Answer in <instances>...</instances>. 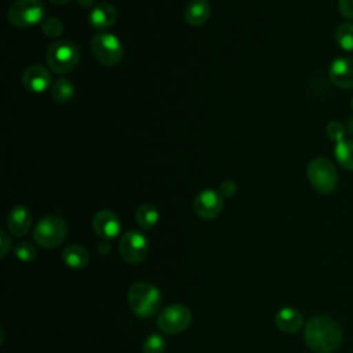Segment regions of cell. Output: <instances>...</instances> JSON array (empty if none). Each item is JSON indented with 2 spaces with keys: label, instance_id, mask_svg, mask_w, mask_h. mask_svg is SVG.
I'll list each match as a JSON object with an SVG mask.
<instances>
[{
  "label": "cell",
  "instance_id": "7402d4cb",
  "mask_svg": "<svg viewBox=\"0 0 353 353\" xmlns=\"http://www.w3.org/2000/svg\"><path fill=\"white\" fill-rule=\"evenodd\" d=\"M335 41L345 51H353V23H342L335 30Z\"/></svg>",
  "mask_w": 353,
  "mask_h": 353
},
{
  "label": "cell",
  "instance_id": "e0dca14e",
  "mask_svg": "<svg viewBox=\"0 0 353 353\" xmlns=\"http://www.w3.org/2000/svg\"><path fill=\"white\" fill-rule=\"evenodd\" d=\"M211 8L205 0H192L186 4L183 17L185 21L192 26H200L210 18Z\"/></svg>",
  "mask_w": 353,
  "mask_h": 353
},
{
  "label": "cell",
  "instance_id": "9c48e42d",
  "mask_svg": "<svg viewBox=\"0 0 353 353\" xmlns=\"http://www.w3.org/2000/svg\"><path fill=\"white\" fill-rule=\"evenodd\" d=\"M119 252L125 262L132 265L141 263L146 259L149 252L148 239L138 230H128L120 239Z\"/></svg>",
  "mask_w": 353,
  "mask_h": 353
},
{
  "label": "cell",
  "instance_id": "ac0fdd59",
  "mask_svg": "<svg viewBox=\"0 0 353 353\" xmlns=\"http://www.w3.org/2000/svg\"><path fill=\"white\" fill-rule=\"evenodd\" d=\"M62 259L72 269H83L88 265L90 255L84 247L79 244H72L62 251Z\"/></svg>",
  "mask_w": 353,
  "mask_h": 353
},
{
  "label": "cell",
  "instance_id": "4fadbf2b",
  "mask_svg": "<svg viewBox=\"0 0 353 353\" xmlns=\"http://www.w3.org/2000/svg\"><path fill=\"white\" fill-rule=\"evenodd\" d=\"M330 80L339 88H353V58H338L330 66Z\"/></svg>",
  "mask_w": 353,
  "mask_h": 353
},
{
  "label": "cell",
  "instance_id": "484cf974",
  "mask_svg": "<svg viewBox=\"0 0 353 353\" xmlns=\"http://www.w3.org/2000/svg\"><path fill=\"white\" fill-rule=\"evenodd\" d=\"M325 132H327V137L331 141L338 143V142L343 141V137H345V132H346V127L342 125L339 121H330L327 124Z\"/></svg>",
  "mask_w": 353,
  "mask_h": 353
},
{
  "label": "cell",
  "instance_id": "5bb4252c",
  "mask_svg": "<svg viewBox=\"0 0 353 353\" xmlns=\"http://www.w3.org/2000/svg\"><path fill=\"white\" fill-rule=\"evenodd\" d=\"M32 225V214L25 205H15L7 216V228L11 234L21 237L25 236Z\"/></svg>",
  "mask_w": 353,
  "mask_h": 353
},
{
  "label": "cell",
  "instance_id": "2e32d148",
  "mask_svg": "<svg viewBox=\"0 0 353 353\" xmlns=\"http://www.w3.org/2000/svg\"><path fill=\"white\" fill-rule=\"evenodd\" d=\"M117 19V11L116 8L109 3H99L95 7H92L88 22L94 29L102 30L110 28Z\"/></svg>",
  "mask_w": 353,
  "mask_h": 353
},
{
  "label": "cell",
  "instance_id": "52a82bcc",
  "mask_svg": "<svg viewBox=\"0 0 353 353\" xmlns=\"http://www.w3.org/2000/svg\"><path fill=\"white\" fill-rule=\"evenodd\" d=\"M91 50L94 57L106 66L119 63L124 54L121 41L112 33L95 34L91 40Z\"/></svg>",
  "mask_w": 353,
  "mask_h": 353
},
{
  "label": "cell",
  "instance_id": "d4e9b609",
  "mask_svg": "<svg viewBox=\"0 0 353 353\" xmlns=\"http://www.w3.org/2000/svg\"><path fill=\"white\" fill-rule=\"evenodd\" d=\"M15 255L19 261L29 262L36 258V248L29 241H22L15 247Z\"/></svg>",
  "mask_w": 353,
  "mask_h": 353
},
{
  "label": "cell",
  "instance_id": "4316f807",
  "mask_svg": "<svg viewBox=\"0 0 353 353\" xmlns=\"http://www.w3.org/2000/svg\"><path fill=\"white\" fill-rule=\"evenodd\" d=\"M338 8L342 17L353 19V0H338Z\"/></svg>",
  "mask_w": 353,
  "mask_h": 353
},
{
  "label": "cell",
  "instance_id": "83f0119b",
  "mask_svg": "<svg viewBox=\"0 0 353 353\" xmlns=\"http://www.w3.org/2000/svg\"><path fill=\"white\" fill-rule=\"evenodd\" d=\"M11 237L7 234V232L6 230H1L0 232V250H1V254H0V256L1 258H4L7 254H8V251H10V248H11Z\"/></svg>",
  "mask_w": 353,
  "mask_h": 353
},
{
  "label": "cell",
  "instance_id": "44dd1931",
  "mask_svg": "<svg viewBox=\"0 0 353 353\" xmlns=\"http://www.w3.org/2000/svg\"><path fill=\"white\" fill-rule=\"evenodd\" d=\"M74 94V87L72 81L66 79H58L52 85H51V97L54 101L62 103L69 101Z\"/></svg>",
  "mask_w": 353,
  "mask_h": 353
},
{
  "label": "cell",
  "instance_id": "ba28073f",
  "mask_svg": "<svg viewBox=\"0 0 353 353\" xmlns=\"http://www.w3.org/2000/svg\"><path fill=\"white\" fill-rule=\"evenodd\" d=\"M190 321V310L181 303L165 306L157 316V327L165 334H179L189 327Z\"/></svg>",
  "mask_w": 353,
  "mask_h": 353
},
{
  "label": "cell",
  "instance_id": "d6986e66",
  "mask_svg": "<svg viewBox=\"0 0 353 353\" xmlns=\"http://www.w3.org/2000/svg\"><path fill=\"white\" fill-rule=\"evenodd\" d=\"M135 219L142 229L150 230L159 221V211L153 204L145 203L138 207L135 212Z\"/></svg>",
  "mask_w": 353,
  "mask_h": 353
},
{
  "label": "cell",
  "instance_id": "9a60e30c",
  "mask_svg": "<svg viewBox=\"0 0 353 353\" xmlns=\"http://www.w3.org/2000/svg\"><path fill=\"white\" fill-rule=\"evenodd\" d=\"M276 327L287 334L298 332L303 325V316L295 307H281L274 316Z\"/></svg>",
  "mask_w": 353,
  "mask_h": 353
},
{
  "label": "cell",
  "instance_id": "f546056e",
  "mask_svg": "<svg viewBox=\"0 0 353 353\" xmlns=\"http://www.w3.org/2000/svg\"><path fill=\"white\" fill-rule=\"evenodd\" d=\"M77 3L83 7V8H88L94 4V0H77Z\"/></svg>",
  "mask_w": 353,
  "mask_h": 353
},
{
  "label": "cell",
  "instance_id": "1f68e13d",
  "mask_svg": "<svg viewBox=\"0 0 353 353\" xmlns=\"http://www.w3.org/2000/svg\"><path fill=\"white\" fill-rule=\"evenodd\" d=\"M52 4H55V6H65V4H68L70 0H50Z\"/></svg>",
  "mask_w": 353,
  "mask_h": 353
},
{
  "label": "cell",
  "instance_id": "ffe728a7",
  "mask_svg": "<svg viewBox=\"0 0 353 353\" xmlns=\"http://www.w3.org/2000/svg\"><path fill=\"white\" fill-rule=\"evenodd\" d=\"M334 156L342 168L353 171V141L343 139L335 143Z\"/></svg>",
  "mask_w": 353,
  "mask_h": 353
},
{
  "label": "cell",
  "instance_id": "603a6c76",
  "mask_svg": "<svg viewBox=\"0 0 353 353\" xmlns=\"http://www.w3.org/2000/svg\"><path fill=\"white\" fill-rule=\"evenodd\" d=\"M165 341L159 334H150L142 345L143 353H164L165 352Z\"/></svg>",
  "mask_w": 353,
  "mask_h": 353
},
{
  "label": "cell",
  "instance_id": "7a4b0ae2",
  "mask_svg": "<svg viewBox=\"0 0 353 353\" xmlns=\"http://www.w3.org/2000/svg\"><path fill=\"white\" fill-rule=\"evenodd\" d=\"M128 303L139 317H152L161 305V294L156 285L148 281H137L128 288Z\"/></svg>",
  "mask_w": 353,
  "mask_h": 353
},
{
  "label": "cell",
  "instance_id": "7c38bea8",
  "mask_svg": "<svg viewBox=\"0 0 353 353\" xmlns=\"http://www.w3.org/2000/svg\"><path fill=\"white\" fill-rule=\"evenodd\" d=\"M22 85L30 92H43L51 85V74L50 72L40 65H32L26 68L21 77Z\"/></svg>",
  "mask_w": 353,
  "mask_h": 353
},
{
  "label": "cell",
  "instance_id": "277c9868",
  "mask_svg": "<svg viewBox=\"0 0 353 353\" xmlns=\"http://www.w3.org/2000/svg\"><path fill=\"white\" fill-rule=\"evenodd\" d=\"M50 69L58 74L70 72L80 59L79 48L69 40H58L51 44L46 52Z\"/></svg>",
  "mask_w": 353,
  "mask_h": 353
},
{
  "label": "cell",
  "instance_id": "3957f363",
  "mask_svg": "<svg viewBox=\"0 0 353 353\" xmlns=\"http://www.w3.org/2000/svg\"><path fill=\"white\" fill-rule=\"evenodd\" d=\"M307 179L320 194H331L338 185V174L334 164L325 157L313 159L306 170Z\"/></svg>",
  "mask_w": 353,
  "mask_h": 353
},
{
  "label": "cell",
  "instance_id": "cb8c5ba5",
  "mask_svg": "<svg viewBox=\"0 0 353 353\" xmlns=\"http://www.w3.org/2000/svg\"><path fill=\"white\" fill-rule=\"evenodd\" d=\"M41 32L50 37V39H55V37H59L63 32V25L62 22L58 19V18H54V17H50V18H46L43 22H41Z\"/></svg>",
  "mask_w": 353,
  "mask_h": 353
},
{
  "label": "cell",
  "instance_id": "6da1fadb",
  "mask_svg": "<svg viewBox=\"0 0 353 353\" xmlns=\"http://www.w3.org/2000/svg\"><path fill=\"white\" fill-rule=\"evenodd\" d=\"M303 338L314 353H332L343 341L341 325L328 316H313L303 327Z\"/></svg>",
  "mask_w": 353,
  "mask_h": 353
},
{
  "label": "cell",
  "instance_id": "5b68a950",
  "mask_svg": "<svg viewBox=\"0 0 353 353\" xmlns=\"http://www.w3.org/2000/svg\"><path fill=\"white\" fill-rule=\"evenodd\" d=\"M68 234L66 221L58 215H48L40 219L33 230L34 241L44 248L59 245Z\"/></svg>",
  "mask_w": 353,
  "mask_h": 353
},
{
  "label": "cell",
  "instance_id": "f1b7e54d",
  "mask_svg": "<svg viewBox=\"0 0 353 353\" xmlns=\"http://www.w3.org/2000/svg\"><path fill=\"white\" fill-rule=\"evenodd\" d=\"M236 190H237V186H236V183H234L233 181H225V182H222L221 186H219V192H221V194L225 196V197L233 196V194L236 193Z\"/></svg>",
  "mask_w": 353,
  "mask_h": 353
},
{
  "label": "cell",
  "instance_id": "4dcf8cb0",
  "mask_svg": "<svg viewBox=\"0 0 353 353\" xmlns=\"http://www.w3.org/2000/svg\"><path fill=\"white\" fill-rule=\"evenodd\" d=\"M346 131H349L353 135V116H350L346 121Z\"/></svg>",
  "mask_w": 353,
  "mask_h": 353
},
{
  "label": "cell",
  "instance_id": "8992f818",
  "mask_svg": "<svg viewBox=\"0 0 353 353\" xmlns=\"http://www.w3.org/2000/svg\"><path fill=\"white\" fill-rule=\"evenodd\" d=\"M46 8L40 0H17L8 11L7 19L17 28H30L44 21Z\"/></svg>",
  "mask_w": 353,
  "mask_h": 353
},
{
  "label": "cell",
  "instance_id": "30bf717a",
  "mask_svg": "<svg viewBox=\"0 0 353 353\" xmlns=\"http://www.w3.org/2000/svg\"><path fill=\"white\" fill-rule=\"evenodd\" d=\"M223 207L222 194L214 189H205L200 192L193 203L194 212L201 219H212L215 218Z\"/></svg>",
  "mask_w": 353,
  "mask_h": 353
},
{
  "label": "cell",
  "instance_id": "8fae6325",
  "mask_svg": "<svg viewBox=\"0 0 353 353\" xmlns=\"http://www.w3.org/2000/svg\"><path fill=\"white\" fill-rule=\"evenodd\" d=\"M95 233L103 240H112L119 236L121 223L119 216L110 210H99L92 218Z\"/></svg>",
  "mask_w": 353,
  "mask_h": 353
}]
</instances>
